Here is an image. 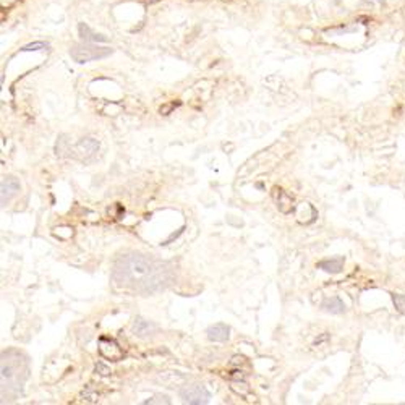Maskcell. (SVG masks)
Segmentation results:
<instances>
[{"instance_id": "cell-10", "label": "cell", "mask_w": 405, "mask_h": 405, "mask_svg": "<svg viewBox=\"0 0 405 405\" xmlns=\"http://www.w3.org/2000/svg\"><path fill=\"white\" fill-rule=\"evenodd\" d=\"M321 308L328 313H332V315H340V313L346 311V303L337 297H331L322 301Z\"/></svg>"}, {"instance_id": "cell-11", "label": "cell", "mask_w": 405, "mask_h": 405, "mask_svg": "<svg viewBox=\"0 0 405 405\" xmlns=\"http://www.w3.org/2000/svg\"><path fill=\"white\" fill-rule=\"evenodd\" d=\"M318 268L331 272V274H339L343 268V258H337V259H324L318 262Z\"/></svg>"}, {"instance_id": "cell-16", "label": "cell", "mask_w": 405, "mask_h": 405, "mask_svg": "<svg viewBox=\"0 0 405 405\" xmlns=\"http://www.w3.org/2000/svg\"><path fill=\"white\" fill-rule=\"evenodd\" d=\"M145 403H170V400L166 396H156L153 399H148Z\"/></svg>"}, {"instance_id": "cell-4", "label": "cell", "mask_w": 405, "mask_h": 405, "mask_svg": "<svg viewBox=\"0 0 405 405\" xmlns=\"http://www.w3.org/2000/svg\"><path fill=\"white\" fill-rule=\"evenodd\" d=\"M180 397L184 399L185 403L190 405H205L209 402V392L205 386L191 384V386H187L185 389L180 391Z\"/></svg>"}, {"instance_id": "cell-13", "label": "cell", "mask_w": 405, "mask_h": 405, "mask_svg": "<svg viewBox=\"0 0 405 405\" xmlns=\"http://www.w3.org/2000/svg\"><path fill=\"white\" fill-rule=\"evenodd\" d=\"M392 301L400 315H405V295H402V293H392Z\"/></svg>"}, {"instance_id": "cell-6", "label": "cell", "mask_w": 405, "mask_h": 405, "mask_svg": "<svg viewBox=\"0 0 405 405\" xmlns=\"http://www.w3.org/2000/svg\"><path fill=\"white\" fill-rule=\"evenodd\" d=\"M19 191V181L15 177H5L0 184V198H2V205L5 206L7 202L12 199Z\"/></svg>"}, {"instance_id": "cell-1", "label": "cell", "mask_w": 405, "mask_h": 405, "mask_svg": "<svg viewBox=\"0 0 405 405\" xmlns=\"http://www.w3.org/2000/svg\"><path fill=\"white\" fill-rule=\"evenodd\" d=\"M112 279L120 287L146 295L166 289L172 279V272L166 262L131 253L117 259Z\"/></svg>"}, {"instance_id": "cell-3", "label": "cell", "mask_w": 405, "mask_h": 405, "mask_svg": "<svg viewBox=\"0 0 405 405\" xmlns=\"http://www.w3.org/2000/svg\"><path fill=\"white\" fill-rule=\"evenodd\" d=\"M114 50L109 47H99L91 43H83V44H75L70 49V57L78 64H88L93 60H103L112 55Z\"/></svg>"}, {"instance_id": "cell-15", "label": "cell", "mask_w": 405, "mask_h": 405, "mask_svg": "<svg viewBox=\"0 0 405 405\" xmlns=\"http://www.w3.org/2000/svg\"><path fill=\"white\" fill-rule=\"evenodd\" d=\"M49 44L47 43H43V40H37V43H31L23 47V52H33V50H43V49H47Z\"/></svg>"}, {"instance_id": "cell-9", "label": "cell", "mask_w": 405, "mask_h": 405, "mask_svg": "<svg viewBox=\"0 0 405 405\" xmlns=\"http://www.w3.org/2000/svg\"><path fill=\"white\" fill-rule=\"evenodd\" d=\"M78 33H79V37L83 39L85 43H107V40H109L107 36L91 31V28L86 23H79L78 25Z\"/></svg>"}, {"instance_id": "cell-7", "label": "cell", "mask_w": 405, "mask_h": 405, "mask_svg": "<svg viewBox=\"0 0 405 405\" xmlns=\"http://www.w3.org/2000/svg\"><path fill=\"white\" fill-rule=\"evenodd\" d=\"M75 151L79 159H89V157L96 156V153L99 151V143L94 138H83L76 145Z\"/></svg>"}, {"instance_id": "cell-12", "label": "cell", "mask_w": 405, "mask_h": 405, "mask_svg": "<svg viewBox=\"0 0 405 405\" xmlns=\"http://www.w3.org/2000/svg\"><path fill=\"white\" fill-rule=\"evenodd\" d=\"M133 331H135V334H138V336L145 337V336H151V334L156 331V326H154V324H151L149 321H145V319L138 318L135 321Z\"/></svg>"}, {"instance_id": "cell-14", "label": "cell", "mask_w": 405, "mask_h": 405, "mask_svg": "<svg viewBox=\"0 0 405 405\" xmlns=\"http://www.w3.org/2000/svg\"><path fill=\"white\" fill-rule=\"evenodd\" d=\"M277 190V188H276ZM277 193H279V196H280V201H277V208H279V211H282V212H289V209L286 208V205H289V206H292V199L284 193L282 190H277Z\"/></svg>"}, {"instance_id": "cell-2", "label": "cell", "mask_w": 405, "mask_h": 405, "mask_svg": "<svg viewBox=\"0 0 405 405\" xmlns=\"http://www.w3.org/2000/svg\"><path fill=\"white\" fill-rule=\"evenodd\" d=\"M18 352H4L2 355V392H18L28 376V364L19 360Z\"/></svg>"}, {"instance_id": "cell-8", "label": "cell", "mask_w": 405, "mask_h": 405, "mask_svg": "<svg viewBox=\"0 0 405 405\" xmlns=\"http://www.w3.org/2000/svg\"><path fill=\"white\" fill-rule=\"evenodd\" d=\"M229 336H230V329L224 322H217L208 329V339L212 342H226Z\"/></svg>"}, {"instance_id": "cell-5", "label": "cell", "mask_w": 405, "mask_h": 405, "mask_svg": "<svg viewBox=\"0 0 405 405\" xmlns=\"http://www.w3.org/2000/svg\"><path fill=\"white\" fill-rule=\"evenodd\" d=\"M99 352H100V355L110 361H118L124 357V352L118 347V343L112 339H106V337L99 340Z\"/></svg>"}]
</instances>
